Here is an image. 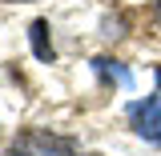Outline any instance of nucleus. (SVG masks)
<instances>
[{
	"mask_svg": "<svg viewBox=\"0 0 161 156\" xmlns=\"http://www.w3.org/2000/svg\"><path fill=\"white\" fill-rule=\"evenodd\" d=\"M129 124L141 140L149 144H161V100L157 96H145V100H133L129 104Z\"/></svg>",
	"mask_w": 161,
	"mask_h": 156,
	"instance_id": "obj_1",
	"label": "nucleus"
},
{
	"mask_svg": "<svg viewBox=\"0 0 161 156\" xmlns=\"http://www.w3.org/2000/svg\"><path fill=\"white\" fill-rule=\"evenodd\" d=\"M28 36H32V52H36V60L53 64V40H48V24H44V20H32Z\"/></svg>",
	"mask_w": 161,
	"mask_h": 156,
	"instance_id": "obj_2",
	"label": "nucleus"
},
{
	"mask_svg": "<svg viewBox=\"0 0 161 156\" xmlns=\"http://www.w3.org/2000/svg\"><path fill=\"white\" fill-rule=\"evenodd\" d=\"M97 68H101V72H105V76H113V80H117V84H121V88H129V84H133V76H129V72L121 68L117 60H97Z\"/></svg>",
	"mask_w": 161,
	"mask_h": 156,
	"instance_id": "obj_3",
	"label": "nucleus"
},
{
	"mask_svg": "<svg viewBox=\"0 0 161 156\" xmlns=\"http://www.w3.org/2000/svg\"><path fill=\"white\" fill-rule=\"evenodd\" d=\"M4 156H32V152H28V148H8Z\"/></svg>",
	"mask_w": 161,
	"mask_h": 156,
	"instance_id": "obj_4",
	"label": "nucleus"
},
{
	"mask_svg": "<svg viewBox=\"0 0 161 156\" xmlns=\"http://www.w3.org/2000/svg\"><path fill=\"white\" fill-rule=\"evenodd\" d=\"M157 24H161V4H157Z\"/></svg>",
	"mask_w": 161,
	"mask_h": 156,
	"instance_id": "obj_5",
	"label": "nucleus"
},
{
	"mask_svg": "<svg viewBox=\"0 0 161 156\" xmlns=\"http://www.w3.org/2000/svg\"><path fill=\"white\" fill-rule=\"evenodd\" d=\"M157 80H161V68H157Z\"/></svg>",
	"mask_w": 161,
	"mask_h": 156,
	"instance_id": "obj_6",
	"label": "nucleus"
}]
</instances>
